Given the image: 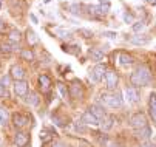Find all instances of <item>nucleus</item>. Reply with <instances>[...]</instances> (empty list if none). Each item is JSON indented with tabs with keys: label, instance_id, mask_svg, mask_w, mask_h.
Returning a JSON list of instances; mask_svg holds the SVG:
<instances>
[{
	"label": "nucleus",
	"instance_id": "58836bf2",
	"mask_svg": "<svg viewBox=\"0 0 156 147\" xmlns=\"http://www.w3.org/2000/svg\"><path fill=\"white\" fill-rule=\"evenodd\" d=\"M50 2H53V0H43V3H50Z\"/></svg>",
	"mask_w": 156,
	"mask_h": 147
},
{
	"label": "nucleus",
	"instance_id": "c9c22d12",
	"mask_svg": "<svg viewBox=\"0 0 156 147\" xmlns=\"http://www.w3.org/2000/svg\"><path fill=\"white\" fill-rule=\"evenodd\" d=\"M104 36H107V37H110V39H115V37H116L115 33H104Z\"/></svg>",
	"mask_w": 156,
	"mask_h": 147
},
{
	"label": "nucleus",
	"instance_id": "cd10ccee",
	"mask_svg": "<svg viewBox=\"0 0 156 147\" xmlns=\"http://www.w3.org/2000/svg\"><path fill=\"white\" fill-rule=\"evenodd\" d=\"M22 57H23V59H27V60H33L34 59V54L30 51V50H23V51H22Z\"/></svg>",
	"mask_w": 156,
	"mask_h": 147
},
{
	"label": "nucleus",
	"instance_id": "4468645a",
	"mask_svg": "<svg viewBox=\"0 0 156 147\" xmlns=\"http://www.w3.org/2000/svg\"><path fill=\"white\" fill-rule=\"evenodd\" d=\"M39 85H40V88H42L43 93L50 91V88H51V79L47 74H40L39 76Z\"/></svg>",
	"mask_w": 156,
	"mask_h": 147
},
{
	"label": "nucleus",
	"instance_id": "c756f323",
	"mask_svg": "<svg viewBox=\"0 0 156 147\" xmlns=\"http://www.w3.org/2000/svg\"><path fill=\"white\" fill-rule=\"evenodd\" d=\"M9 95H8V90H6V87H3L2 84H0V98H8Z\"/></svg>",
	"mask_w": 156,
	"mask_h": 147
},
{
	"label": "nucleus",
	"instance_id": "393cba45",
	"mask_svg": "<svg viewBox=\"0 0 156 147\" xmlns=\"http://www.w3.org/2000/svg\"><path fill=\"white\" fill-rule=\"evenodd\" d=\"M150 39L148 37H139V36H136V37H133L131 39V42H133V44H138V45H144V44H147V42H148Z\"/></svg>",
	"mask_w": 156,
	"mask_h": 147
},
{
	"label": "nucleus",
	"instance_id": "412c9836",
	"mask_svg": "<svg viewBox=\"0 0 156 147\" xmlns=\"http://www.w3.org/2000/svg\"><path fill=\"white\" fill-rule=\"evenodd\" d=\"M27 39L30 42V45H34V44H37V42H39V39H37V36H36V33L33 30H28L27 31Z\"/></svg>",
	"mask_w": 156,
	"mask_h": 147
},
{
	"label": "nucleus",
	"instance_id": "4be33fe9",
	"mask_svg": "<svg viewBox=\"0 0 156 147\" xmlns=\"http://www.w3.org/2000/svg\"><path fill=\"white\" fill-rule=\"evenodd\" d=\"M27 96H28L27 102L30 104V106H37V104H39V98H37V95L34 91H30V95H27Z\"/></svg>",
	"mask_w": 156,
	"mask_h": 147
},
{
	"label": "nucleus",
	"instance_id": "c85d7f7f",
	"mask_svg": "<svg viewBox=\"0 0 156 147\" xmlns=\"http://www.w3.org/2000/svg\"><path fill=\"white\" fill-rule=\"evenodd\" d=\"M51 139H53V136H51L50 133H47V132H42V133H40V141H42V142H50Z\"/></svg>",
	"mask_w": 156,
	"mask_h": 147
},
{
	"label": "nucleus",
	"instance_id": "b1692460",
	"mask_svg": "<svg viewBox=\"0 0 156 147\" xmlns=\"http://www.w3.org/2000/svg\"><path fill=\"white\" fill-rule=\"evenodd\" d=\"M57 88H59V91H60V95H62L63 99H68V96H70V90L66 88L63 84H57Z\"/></svg>",
	"mask_w": 156,
	"mask_h": 147
},
{
	"label": "nucleus",
	"instance_id": "0eeeda50",
	"mask_svg": "<svg viewBox=\"0 0 156 147\" xmlns=\"http://www.w3.org/2000/svg\"><path fill=\"white\" fill-rule=\"evenodd\" d=\"M12 124H14V127L17 129H23L27 127V125L30 124V118L23 113H14L12 115Z\"/></svg>",
	"mask_w": 156,
	"mask_h": 147
},
{
	"label": "nucleus",
	"instance_id": "72a5a7b5",
	"mask_svg": "<svg viewBox=\"0 0 156 147\" xmlns=\"http://www.w3.org/2000/svg\"><path fill=\"white\" fill-rule=\"evenodd\" d=\"M0 51H5V53H9V51H12V50L9 48V45H0Z\"/></svg>",
	"mask_w": 156,
	"mask_h": 147
},
{
	"label": "nucleus",
	"instance_id": "f03ea898",
	"mask_svg": "<svg viewBox=\"0 0 156 147\" xmlns=\"http://www.w3.org/2000/svg\"><path fill=\"white\" fill-rule=\"evenodd\" d=\"M130 125H131L133 129H136V130H139V129H142V127H147L148 124H147L145 115L141 113V112L131 115V118H130Z\"/></svg>",
	"mask_w": 156,
	"mask_h": 147
},
{
	"label": "nucleus",
	"instance_id": "f8f14e48",
	"mask_svg": "<svg viewBox=\"0 0 156 147\" xmlns=\"http://www.w3.org/2000/svg\"><path fill=\"white\" fill-rule=\"evenodd\" d=\"M148 113L153 122H156V93H150L148 98Z\"/></svg>",
	"mask_w": 156,
	"mask_h": 147
},
{
	"label": "nucleus",
	"instance_id": "1a4fd4ad",
	"mask_svg": "<svg viewBox=\"0 0 156 147\" xmlns=\"http://www.w3.org/2000/svg\"><path fill=\"white\" fill-rule=\"evenodd\" d=\"M14 91H16V95L20 96V98L27 96V95H28V82H27V81H16V84H14Z\"/></svg>",
	"mask_w": 156,
	"mask_h": 147
},
{
	"label": "nucleus",
	"instance_id": "a878e982",
	"mask_svg": "<svg viewBox=\"0 0 156 147\" xmlns=\"http://www.w3.org/2000/svg\"><path fill=\"white\" fill-rule=\"evenodd\" d=\"M122 19H124V22H125V23H133V22H135V16H133L131 13H128V11L124 13Z\"/></svg>",
	"mask_w": 156,
	"mask_h": 147
},
{
	"label": "nucleus",
	"instance_id": "2eb2a0df",
	"mask_svg": "<svg viewBox=\"0 0 156 147\" xmlns=\"http://www.w3.org/2000/svg\"><path fill=\"white\" fill-rule=\"evenodd\" d=\"M90 112H91L99 121L105 118V110H104V107H101V106H91V107H90Z\"/></svg>",
	"mask_w": 156,
	"mask_h": 147
},
{
	"label": "nucleus",
	"instance_id": "6e6552de",
	"mask_svg": "<svg viewBox=\"0 0 156 147\" xmlns=\"http://www.w3.org/2000/svg\"><path fill=\"white\" fill-rule=\"evenodd\" d=\"M124 96H125V101L128 104H136L139 101V91L136 87H127L124 91Z\"/></svg>",
	"mask_w": 156,
	"mask_h": 147
},
{
	"label": "nucleus",
	"instance_id": "473e14b6",
	"mask_svg": "<svg viewBox=\"0 0 156 147\" xmlns=\"http://www.w3.org/2000/svg\"><path fill=\"white\" fill-rule=\"evenodd\" d=\"M9 77L11 76H2V85L3 87H8L9 85Z\"/></svg>",
	"mask_w": 156,
	"mask_h": 147
},
{
	"label": "nucleus",
	"instance_id": "f257e3e1",
	"mask_svg": "<svg viewBox=\"0 0 156 147\" xmlns=\"http://www.w3.org/2000/svg\"><path fill=\"white\" fill-rule=\"evenodd\" d=\"M151 81V71L147 65H139L130 76V82L135 87H145Z\"/></svg>",
	"mask_w": 156,
	"mask_h": 147
},
{
	"label": "nucleus",
	"instance_id": "bb28decb",
	"mask_svg": "<svg viewBox=\"0 0 156 147\" xmlns=\"http://www.w3.org/2000/svg\"><path fill=\"white\" fill-rule=\"evenodd\" d=\"M99 8H101V11L104 13V16L110 11V2H104V0H101L99 2Z\"/></svg>",
	"mask_w": 156,
	"mask_h": 147
},
{
	"label": "nucleus",
	"instance_id": "39448f33",
	"mask_svg": "<svg viewBox=\"0 0 156 147\" xmlns=\"http://www.w3.org/2000/svg\"><path fill=\"white\" fill-rule=\"evenodd\" d=\"M70 96L73 98V99H82L83 98V85L80 84V81H73L71 84H70Z\"/></svg>",
	"mask_w": 156,
	"mask_h": 147
},
{
	"label": "nucleus",
	"instance_id": "20e7f679",
	"mask_svg": "<svg viewBox=\"0 0 156 147\" xmlns=\"http://www.w3.org/2000/svg\"><path fill=\"white\" fill-rule=\"evenodd\" d=\"M102 99L105 101V104L111 109H119L122 107V98L119 93H115V95H102Z\"/></svg>",
	"mask_w": 156,
	"mask_h": 147
},
{
	"label": "nucleus",
	"instance_id": "a211bd4d",
	"mask_svg": "<svg viewBox=\"0 0 156 147\" xmlns=\"http://www.w3.org/2000/svg\"><path fill=\"white\" fill-rule=\"evenodd\" d=\"M90 56H91V59H93V60H102V59L105 57L104 51H102V50H99V48L90 50Z\"/></svg>",
	"mask_w": 156,
	"mask_h": 147
},
{
	"label": "nucleus",
	"instance_id": "f704fd0d",
	"mask_svg": "<svg viewBox=\"0 0 156 147\" xmlns=\"http://www.w3.org/2000/svg\"><path fill=\"white\" fill-rule=\"evenodd\" d=\"M5 28H6V25L3 23V20L0 19V33H3V31H5Z\"/></svg>",
	"mask_w": 156,
	"mask_h": 147
},
{
	"label": "nucleus",
	"instance_id": "6ab92c4d",
	"mask_svg": "<svg viewBox=\"0 0 156 147\" xmlns=\"http://www.w3.org/2000/svg\"><path fill=\"white\" fill-rule=\"evenodd\" d=\"M136 133H138V136H141L142 139H148V138H150V135H151V129H150L148 125H147V127H142V129H139Z\"/></svg>",
	"mask_w": 156,
	"mask_h": 147
},
{
	"label": "nucleus",
	"instance_id": "aec40b11",
	"mask_svg": "<svg viewBox=\"0 0 156 147\" xmlns=\"http://www.w3.org/2000/svg\"><path fill=\"white\" fill-rule=\"evenodd\" d=\"M8 119H9L8 110H6V109H3V107H0V124H2V125H6Z\"/></svg>",
	"mask_w": 156,
	"mask_h": 147
},
{
	"label": "nucleus",
	"instance_id": "ddd939ff",
	"mask_svg": "<svg viewBox=\"0 0 156 147\" xmlns=\"http://www.w3.org/2000/svg\"><path fill=\"white\" fill-rule=\"evenodd\" d=\"M9 76L16 81H23V76H25V70L22 68L20 65H12L11 70H9Z\"/></svg>",
	"mask_w": 156,
	"mask_h": 147
},
{
	"label": "nucleus",
	"instance_id": "2f4dec72",
	"mask_svg": "<svg viewBox=\"0 0 156 147\" xmlns=\"http://www.w3.org/2000/svg\"><path fill=\"white\" fill-rule=\"evenodd\" d=\"M79 33H80V34H83V37H87V39L93 37V33H91V31H88V30H80Z\"/></svg>",
	"mask_w": 156,
	"mask_h": 147
},
{
	"label": "nucleus",
	"instance_id": "4c0bfd02",
	"mask_svg": "<svg viewBox=\"0 0 156 147\" xmlns=\"http://www.w3.org/2000/svg\"><path fill=\"white\" fill-rule=\"evenodd\" d=\"M53 147H63L60 142H56V144H53Z\"/></svg>",
	"mask_w": 156,
	"mask_h": 147
},
{
	"label": "nucleus",
	"instance_id": "7c9ffc66",
	"mask_svg": "<svg viewBox=\"0 0 156 147\" xmlns=\"http://www.w3.org/2000/svg\"><path fill=\"white\" fill-rule=\"evenodd\" d=\"M142 30H144V23L142 22H136L135 25H133V31L138 33V31H142Z\"/></svg>",
	"mask_w": 156,
	"mask_h": 147
},
{
	"label": "nucleus",
	"instance_id": "9b49d317",
	"mask_svg": "<svg viewBox=\"0 0 156 147\" xmlns=\"http://www.w3.org/2000/svg\"><path fill=\"white\" fill-rule=\"evenodd\" d=\"M80 122H83V124H87V125H99L101 124V121L88 110V112H85L83 115H82V119H80Z\"/></svg>",
	"mask_w": 156,
	"mask_h": 147
},
{
	"label": "nucleus",
	"instance_id": "f3484780",
	"mask_svg": "<svg viewBox=\"0 0 156 147\" xmlns=\"http://www.w3.org/2000/svg\"><path fill=\"white\" fill-rule=\"evenodd\" d=\"M102 122H101V125H102V129H105V130H110L111 127H113V122H115V116H111V115H105V118L104 119H101Z\"/></svg>",
	"mask_w": 156,
	"mask_h": 147
},
{
	"label": "nucleus",
	"instance_id": "9d476101",
	"mask_svg": "<svg viewBox=\"0 0 156 147\" xmlns=\"http://www.w3.org/2000/svg\"><path fill=\"white\" fill-rule=\"evenodd\" d=\"M14 142L17 147H27L30 142V135L27 132H17L14 135Z\"/></svg>",
	"mask_w": 156,
	"mask_h": 147
},
{
	"label": "nucleus",
	"instance_id": "423d86ee",
	"mask_svg": "<svg viewBox=\"0 0 156 147\" xmlns=\"http://www.w3.org/2000/svg\"><path fill=\"white\" fill-rule=\"evenodd\" d=\"M105 71H107V67L104 64H98L91 71H90V77L94 81V82H101L105 76Z\"/></svg>",
	"mask_w": 156,
	"mask_h": 147
},
{
	"label": "nucleus",
	"instance_id": "e433bc0d",
	"mask_svg": "<svg viewBox=\"0 0 156 147\" xmlns=\"http://www.w3.org/2000/svg\"><path fill=\"white\" fill-rule=\"evenodd\" d=\"M30 17H31V20H33V22H34V23H37V17H36L34 14H31Z\"/></svg>",
	"mask_w": 156,
	"mask_h": 147
},
{
	"label": "nucleus",
	"instance_id": "ea45409f",
	"mask_svg": "<svg viewBox=\"0 0 156 147\" xmlns=\"http://www.w3.org/2000/svg\"><path fill=\"white\" fill-rule=\"evenodd\" d=\"M2 5H3V0H0V8H2Z\"/></svg>",
	"mask_w": 156,
	"mask_h": 147
},
{
	"label": "nucleus",
	"instance_id": "dca6fc26",
	"mask_svg": "<svg viewBox=\"0 0 156 147\" xmlns=\"http://www.w3.org/2000/svg\"><path fill=\"white\" fill-rule=\"evenodd\" d=\"M119 64L122 67H128V65L133 64V57L127 53H119Z\"/></svg>",
	"mask_w": 156,
	"mask_h": 147
},
{
	"label": "nucleus",
	"instance_id": "5701e85b",
	"mask_svg": "<svg viewBox=\"0 0 156 147\" xmlns=\"http://www.w3.org/2000/svg\"><path fill=\"white\" fill-rule=\"evenodd\" d=\"M20 39H22V33L19 30H12L9 33V40L11 42H20Z\"/></svg>",
	"mask_w": 156,
	"mask_h": 147
},
{
	"label": "nucleus",
	"instance_id": "7ed1b4c3",
	"mask_svg": "<svg viewBox=\"0 0 156 147\" xmlns=\"http://www.w3.org/2000/svg\"><path fill=\"white\" fill-rule=\"evenodd\" d=\"M105 85L108 90H116L118 87V82H119V77H118V73L115 70H107L105 71Z\"/></svg>",
	"mask_w": 156,
	"mask_h": 147
}]
</instances>
